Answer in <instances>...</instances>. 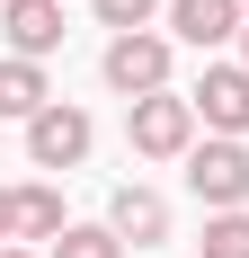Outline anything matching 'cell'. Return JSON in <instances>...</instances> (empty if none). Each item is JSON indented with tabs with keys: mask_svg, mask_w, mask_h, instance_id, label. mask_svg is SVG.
Returning <instances> with one entry per match:
<instances>
[{
	"mask_svg": "<svg viewBox=\"0 0 249 258\" xmlns=\"http://www.w3.org/2000/svg\"><path fill=\"white\" fill-rule=\"evenodd\" d=\"M125 143L143 160H187L196 152V98H178V89H151V98L125 107Z\"/></svg>",
	"mask_w": 249,
	"mask_h": 258,
	"instance_id": "1",
	"label": "cell"
},
{
	"mask_svg": "<svg viewBox=\"0 0 249 258\" xmlns=\"http://www.w3.org/2000/svg\"><path fill=\"white\" fill-rule=\"evenodd\" d=\"M187 187H196L205 214H249V143H231V134L196 143L187 152Z\"/></svg>",
	"mask_w": 249,
	"mask_h": 258,
	"instance_id": "2",
	"label": "cell"
},
{
	"mask_svg": "<svg viewBox=\"0 0 249 258\" xmlns=\"http://www.w3.org/2000/svg\"><path fill=\"white\" fill-rule=\"evenodd\" d=\"M107 89H116L125 107H134V98H151V89H169V36H151V27L107 36Z\"/></svg>",
	"mask_w": 249,
	"mask_h": 258,
	"instance_id": "3",
	"label": "cell"
},
{
	"mask_svg": "<svg viewBox=\"0 0 249 258\" xmlns=\"http://www.w3.org/2000/svg\"><path fill=\"white\" fill-rule=\"evenodd\" d=\"M89 143H98L89 107H63V98H53L45 116H27V160H36V169H80Z\"/></svg>",
	"mask_w": 249,
	"mask_h": 258,
	"instance_id": "4",
	"label": "cell"
},
{
	"mask_svg": "<svg viewBox=\"0 0 249 258\" xmlns=\"http://www.w3.org/2000/svg\"><path fill=\"white\" fill-rule=\"evenodd\" d=\"M187 98H196V125L205 134H231V143H240L249 134V62H205V80L187 89Z\"/></svg>",
	"mask_w": 249,
	"mask_h": 258,
	"instance_id": "5",
	"label": "cell"
},
{
	"mask_svg": "<svg viewBox=\"0 0 249 258\" xmlns=\"http://www.w3.org/2000/svg\"><path fill=\"white\" fill-rule=\"evenodd\" d=\"M107 232H116L125 249H160V240H169V196H160V187H116V196H107Z\"/></svg>",
	"mask_w": 249,
	"mask_h": 258,
	"instance_id": "6",
	"label": "cell"
},
{
	"mask_svg": "<svg viewBox=\"0 0 249 258\" xmlns=\"http://www.w3.org/2000/svg\"><path fill=\"white\" fill-rule=\"evenodd\" d=\"M169 36L196 45V53L231 45V36H240V0H169Z\"/></svg>",
	"mask_w": 249,
	"mask_h": 258,
	"instance_id": "7",
	"label": "cell"
},
{
	"mask_svg": "<svg viewBox=\"0 0 249 258\" xmlns=\"http://www.w3.org/2000/svg\"><path fill=\"white\" fill-rule=\"evenodd\" d=\"M0 27H9V53L45 62V53L63 45V0H9V9H0Z\"/></svg>",
	"mask_w": 249,
	"mask_h": 258,
	"instance_id": "8",
	"label": "cell"
},
{
	"mask_svg": "<svg viewBox=\"0 0 249 258\" xmlns=\"http://www.w3.org/2000/svg\"><path fill=\"white\" fill-rule=\"evenodd\" d=\"M53 107V80H45V62H27V53H9V62H0V116H45Z\"/></svg>",
	"mask_w": 249,
	"mask_h": 258,
	"instance_id": "9",
	"label": "cell"
},
{
	"mask_svg": "<svg viewBox=\"0 0 249 258\" xmlns=\"http://www.w3.org/2000/svg\"><path fill=\"white\" fill-rule=\"evenodd\" d=\"M72 223H63V187H18V240H63Z\"/></svg>",
	"mask_w": 249,
	"mask_h": 258,
	"instance_id": "10",
	"label": "cell"
},
{
	"mask_svg": "<svg viewBox=\"0 0 249 258\" xmlns=\"http://www.w3.org/2000/svg\"><path fill=\"white\" fill-rule=\"evenodd\" d=\"M45 258H125V240H116V232H107V223H72V232L53 240V249H45Z\"/></svg>",
	"mask_w": 249,
	"mask_h": 258,
	"instance_id": "11",
	"label": "cell"
},
{
	"mask_svg": "<svg viewBox=\"0 0 249 258\" xmlns=\"http://www.w3.org/2000/svg\"><path fill=\"white\" fill-rule=\"evenodd\" d=\"M205 258H249V214H205Z\"/></svg>",
	"mask_w": 249,
	"mask_h": 258,
	"instance_id": "12",
	"label": "cell"
},
{
	"mask_svg": "<svg viewBox=\"0 0 249 258\" xmlns=\"http://www.w3.org/2000/svg\"><path fill=\"white\" fill-rule=\"evenodd\" d=\"M89 9H98L116 36H134V27H151V9H160V0H89Z\"/></svg>",
	"mask_w": 249,
	"mask_h": 258,
	"instance_id": "13",
	"label": "cell"
},
{
	"mask_svg": "<svg viewBox=\"0 0 249 258\" xmlns=\"http://www.w3.org/2000/svg\"><path fill=\"white\" fill-rule=\"evenodd\" d=\"M18 240V187H0V249Z\"/></svg>",
	"mask_w": 249,
	"mask_h": 258,
	"instance_id": "14",
	"label": "cell"
},
{
	"mask_svg": "<svg viewBox=\"0 0 249 258\" xmlns=\"http://www.w3.org/2000/svg\"><path fill=\"white\" fill-rule=\"evenodd\" d=\"M0 258H36V249H0Z\"/></svg>",
	"mask_w": 249,
	"mask_h": 258,
	"instance_id": "15",
	"label": "cell"
},
{
	"mask_svg": "<svg viewBox=\"0 0 249 258\" xmlns=\"http://www.w3.org/2000/svg\"><path fill=\"white\" fill-rule=\"evenodd\" d=\"M240 27H249V0H240Z\"/></svg>",
	"mask_w": 249,
	"mask_h": 258,
	"instance_id": "16",
	"label": "cell"
},
{
	"mask_svg": "<svg viewBox=\"0 0 249 258\" xmlns=\"http://www.w3.org/2000/svg\"><path fill=\"white\" fill-rule=\"evenodd\" d=\"M240 53H249V27H240Z\"/></svg>",
	"mask_w": 249,
	"mask_h": 258,
	"instance_id": "17",
	"label": "cell"
},
{
	"mask_svg": "<svg viewBox=\"0 0 249 258\" xmlns=\"http://www.w3.org/2000/svg\"><path fill=\"white\" fill-rule=\"evenodd\" d=\"M0 9H9V0H0Z\"/></svg>",
	"mask_w": 249,
	"mask_h": 258,
	"instance_id": "18",
	"label": "cell"
}]
</instances>
